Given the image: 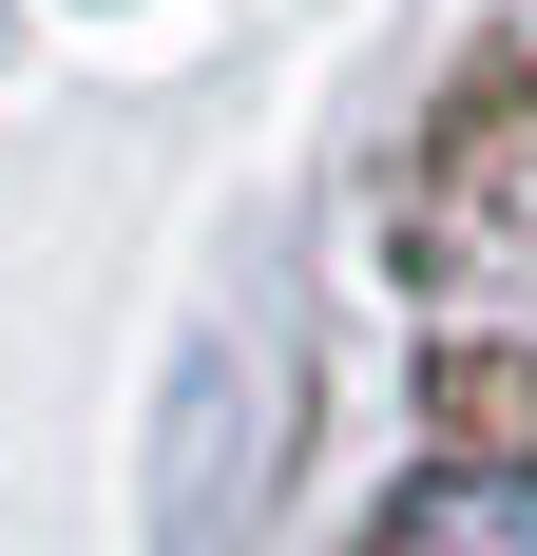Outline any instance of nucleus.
<instances>
[{"label": "nucleus", "mask_w": 537, "mask_h": 556, "mask_svg": "<svg viewBox=\"0 0 537 556\" xmlns=\"http://www.w3.org/2000/svg\"><path fill=\"white\" fill-rule=\"evenodd\" d=\"M365 556H537V480L519 460H461V480H423L403 518H365Z\"/></svg>", "instance_id": "obj_1"}]
</instances>
